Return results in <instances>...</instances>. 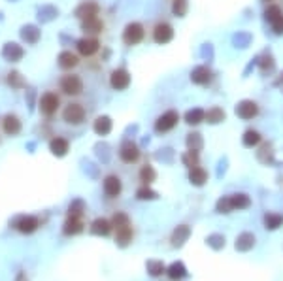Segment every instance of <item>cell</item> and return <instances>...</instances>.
Listing matches in <instances>:
<instances>
[{
  "label": "cell",
  "mask_w": 283,
  "mask_h": 281,
  "mask_svg": "<svg viewBox=\"0 0 283 281\" xmlns=\"http://www.w3.org/2000/svg\"><path fill=\"white\" fill-rule=\"evenodd\" d=\"M83 79L79 77V74H65L59 79V91L65 96L75 98L79 94H83Z\"/></svg>",
  "instance_id": "obj_1"
},
{
  "label": "cell",
  "mask_w": 283,
  "mask_h": 281,
  "mask_svg": "<svg viewBox=\"0 0 283 281\" xmlns=\"http://www.w3.org/2000/svg\"><path fill=\"white\" fill-rule=\"evenodd\" d=\"M61 106H63L61 94L57 93V91H46V93L40 96V100H38V110L46 117H53L61 110Z\"/></svg>",
  "instance_id": "obj_2"
},
{
  "label": "cell",
  "mask_w": 283,
  "mask_h": 281,
  "mask_svg": "<svg viewBox=\"0 0 283 281\" xmlns=\"http://www.w3.org/2000/svg\"><path fill=\"white\" fill-rule=\"evenodd\" d=\"M85 117H87V110H85L83 104L70 102L63 108V121H65L66 125L77 127V125H81V123L85 121Z\"/></svg>",
  "instance_id": "obj_3"
},
{
  "label": "cell",
  "mask_w": 283,
  "mask_h": 281,
  "mask_svg": "<svg viewBox=\"0 0 283 281\" xmlns=\"http://www.w3.org/2000/svg\"><path fill=\"white\" fill-rule=\"evenodd\" d=\"M145 38V28L142 23H129L123 30V42L127 46H138Z\"/></svg>",
  "instance_id": "obj_4"
},
{
  "label": "cell",
  "mask_w": 283,
  "mask_h": 281,
  "mask_svg": "<svg viewBox=\"0 0 283 281\" xmlns=\"http://www.w3.org/2000/svg\"><path fill=\"white\" fill-rule=\"evenodd\" d=\"M151 36H153V42L155 44H159V46H164V44H168L172 42V38H174V27L166 23V21H159L153 30H151Z\"/></svg>",
  "instance_id": "obj_5"
},
{
  "label": "cell",
  "mask_w": 283,
  "mask_h": 281,
  "mask_svg": "<svg viewBox=\"0 0 283 281\" xmlns=\"http://www.w3.org/2000/svg\"><path fill=\"white\" fill-rule=\"evenodd\" d=\"M75 47H77V53L81 57L91 59V57H94L98 51H100V42H98L94 36H85V38H81V40H77Z\"/></svg>",
  "instance_id": "obj_6"
},
{
  "label": "cell",
  "mask_w": 283,
  "mask_h": 281,
  "mask_svg": "<svg viewBox=\"0 0 283 281\" xmlns=\"http://www.w3.org/2000/svg\"><path fill=\"white\" fill-rule=\"evenodd\" d=\"M110 85L113 91H125L131 85V74L125 68H115L110 74Z\"/></svg>",
  "instance_id": "obj_7"
},
{
  "label": "cell",
  "mask_w": 283,
  "mask_h": 281,
  "mask_svg": "<svg viewBox=\"0 0 283 281\" xmlns=\"http://www.w3.org/2000/svg\"><path fill=\"white\" fill-rule=\"evenodd\" d=\"M178 121H179L178 112L168 110V112H164L162 115L157 117V121H155V131L157 132H168L178 125Z\"/></svg>",
  "instance_id": "obj_8"
},
{
  "label": "cell",
  "mask_w": 283,
  "mask_h": 281,
  "mask_svg": "<svg viewBox=\"0 0 283 281\" xmlns=\"http://www.w3.org/2000/svg\"><path fill=\"white\" fill-rule=\"evenodd\" d=\"M121 191H123V183L121 179H119V176L110 174V176L104 178V193H106L108 198H117L121 195Z\"/></svg>",
  "instance_id": "obj_9"
},
{
  "label": "cell",
  "mask_w": 283,
  "mask_h": 281,
  "mask_svg": "<svg viewBox=\"0 0 283 281\" xmlns=\"http://www.w3.org/2000/svg\"><path fill=\"white\" fill-rule=\"evenodd\" d=\"M119 157H121L123 162L134 164L136 160L140 159V149H138V145L134 141H125L121 145V149H119Z\"/></svg>",
  "instance_id": "obj_10"
},
{
  "label": "cell",
  "mask_w": 283,
  "mask_h": 281,
  "mask_svg": "<svg viewBox=\"0 0 283 281\" xmlns=\"http://www.w3.org/2000/svg\"><path fill=\"white\" fill-rule=\"evenodd\" d=\"M266 19L270 21L276 34H283V11L280 6H270L266 9Z\"/></svg>",
  "instance_id": "obj_11"
},
{
  "label": "cell",
  "mask_w": 283,
  "mask_h": 281,
  "mask_svg": "<svg viewBox=\"0 0 283 281\" xmlns=\"http://www.w3.org/2000/svg\"><path fill=\"white\" fill-rule=\"evenodd\" d=\"M2 131H4V134H8V136H17L19 132H21V119H19L15 113L4 115V119H2Z\"/></svg>",
  "instance_id": "obj_12"
},
{
  "label": "cell",
  "mask_w": 283,
  "mask_h": 281,
  "mask_svg": "<svg viewBox=\"0 0 283 281\" xmlns=\"http://www.w3.org/2000/svg\"><path fill=\"white\" fill-rule=\"evenodd\" d=\"M257 113H259V106H257L253 100H244V102H240L236 106V115L245 119V121L253 119Z\"/></svg>",
  "instance_id": "obj_13"
},
{
  "label": "cell",
  "mask_w": 283,
  "mask_h": 281,
  "mask_svg": "<svg viewBox=\"0 0 283 281\" xmlns=\"http://www.w3.org/2000/svg\"><path fill=\"white\" fill-rule=\"evenodd\" d=\"M38 226H40V223H38L36 217L32 215L19 217L17 221H15V228H17L19 232H23V234H32Z\"/></svg>",
  "instance_id": "obj_14"
},
{
  "label": "cell",
  "mask_w": 283,
  "mask_h": 281,
  "mask_svg": "<svg viewBox=\"0 0 283 281\" xmlns=\"http://www.w3.org/2000/svg\"><path fill=\"white\" fill-rule=\"evenodd\" d=\"M57 65L63 70H72V68L79 65V57L72 53V51H61V55L57 59Z\"/></svg>",
  "instance_id": "obj_15"
},
{
  "label": "cell",
  "mask_w": 283,
  "mask_h": 281,
  "mask_svg": "<svg viewBox=\"0 0 283 281\" xmlns=\"http://www.w3.org/2000/svg\"><path fill=\"white\" fill-rule=\"evenodd\" d=\"M81 28L85 34H100L104 30V21L98 15L96 17H89L81 21Z\"/></svg>",
  "instance_id": "obj_16"
},
{
  "label": "cell",
  "mask_w": 283,
  "mask_h": 281,
  "mask_svg": "<svg viewBox=\"0 0 283 281\" xmlns=\"http://www.w3.org/2000/svg\"><path fill=\"white\" fill-rule=\"evenodd\" d=\"M131 240H132V226H131V223L121 225V226H115V242L121 245V247H127Z\"/></svg>",
  "instance_id": "obj_17"
},
{
  "label": "cell",
  "mask_w": 283,
  "mask_h": 281,
  "mask_svg": "<svg viewBox=\"0 0 283 281\" xmlns=\"http://www.w3.org/2000/svg\"><path fill=\"white\" fill-rule=\"evenodd\" d=\"M68 147H70L68 140L61 138V136H57V138H53V140L49 141V151L53 155H57V157H65L66 153H68Z\"/></svg>",
  "instance_id": "obj_18"
},
{
  "label": "cell",
  "mask_w": 283,
  "mask_h": 281,
  "mask_svg": "<svg viewBox=\"0 0 283 281\" xmlns=\"http://www.w3.org/2000/svg\"><path fill=\"white\" fill-rule=\"evenodd\" d=\"M98 4H94V2H85V4H81L79 8L75 9V15L81 19H89V17H96L98 15Z\"/></svg>",
  "instance_id": "obj_19"
},
{
  "label": "cell",
  "mask_w": 283,
  "mask_h": 281,
  "mask_svg": "<svg viewBox=\"0 0 283 281\" xmlns=\"http://www.w3.org/2000/svg\"><path fill=\"white\" fill-rule=\"evenodd\" d=\"M63 230H65L66 236L79 234V232L83 230V221H81V217H68Z\"/></svg>",
  "instance_id": "obj_20"
},
{
  "label": "cell",
  "mask_w": 283,
  "mask_h": 281,
  "mask_svg": "<svg viewBox=\"0 0 283 281\" xmlns=\"http://www.w3.org/2000/svg\"><path fill=\"white\" fill-rule=\"evenodd\" d=\"M191 79H193V83L206 85L208 81L212 79V72L208 70L206 66H198V68H195V70L191 72Z\"/></svg>",
  "instance_id": "obj_21"
},
{
  "label": "cell",
  "mask_w": 283,
  "mask_h": 281,
  "mask_svg": "<svg viewBox=\"0 0 283 281\" xmlns=\"http://www.w3.org/2000/svg\"><path fill=\"white\" fill-rule=\"evenodd\" d=\"M93 129H94L96 134L106 136V134H110V132H112V119H110L108 115H100V117H96Z\"/></svg>",
  "instance_id": "obj_22"
},
{
  "label": "cell",
  "mask_w": 283,
  "mask_h": 281,
  "mask_svg": "<svg viewBox=\"0 0 283 281\" xmlns=\"http://www.w3.org/2000/svg\"><path fill=\"white\" fill-rule=\"evenodd\" d=\"M112 230V223L108 219H94L91 225V232L96 236H108Z\"/></svg>",
  "instance_id": "obj_23"
},
{
  "label": "cell",
  "mask_w": 283,
  "mask_h": 281,
  "mask_svg": "<svg viewBox=\"0 0 283 281\" xmlns=\"http://www.w3.org/2000/svg\"><path fill=\"white\" fill-rule=\"evenodd\" d=\"M189 179H191V183L193 185H204L208 179V174L204 168H200V166H195V168H191V172H189Z\"/></svg>",
  "instance_id": "obj_24"
},
{
  "label": "cell",
  "mask_w": 283,
  "mask_h": 281,
  "mask_svg": "<svg viewBox=\"0 0 283 281\" xmlns=\"http://www.w3.org/2000/svg\"><path fill=\"white\" fill-rule=\"evenodd\" d=\"M166 274H168V278H172V280H181V278L187 276V270H185V266L181 263H174L168 266Z\"/></svg>",
  "instance_id": "obj_25"
},
{
  "label": "cell",
  "mask_w": 283,
  "mask_h": 281,
  "mask_svg": "<svg viewBox=\"0 0 283 281\" xmlns=\"http://www.w3.org/2000/svg\"><path fill=\"white\" fill-rule=\"evenodd\" d=\"M251 204V200L247 195H232L230 197V206L232 210H245V208H249Z\"/></svg>",
  "instance_id": "obj_26"
},
{
  "label": "cell",
  "mask_w": 283,
  "mask_h": 281,
  "mask_svg": "<svg viewBox=\"0 0 283 281\" xmlns=\"http://www.w3.org/2000/svg\"><path fill=\"white\" fill-rule=\"evenodd\" d=\"M4 57H8L9 61H19L23 57V49L17 44H8L4 47Z\"/></svg>",
  "instance_id": "obj_27"
},
{
  "label": "cell",
  "mask_w": 283,
  "mask_h": 281,
  "mask_svg": "<svg viewBox=\"0 0 283 281\" xmlns=\"http://www.w3.org/2000/svg\"><path fill=\"white\" fill-rule=\"evenodd\" d=\"M208 123H212V125H215V123H221L225 119V112L221 110V108H212V110H208L206 112V117H204Z\"/></svg>",
  "instance_id": "obj_28"
},
{
  "label": "cell",
  "mask_w": 283,
  "mask_h": 281,
  "mask_svg": "<svg viewBox=\"0 0 283 281\" xmlns=\"http://www.w3.org/2000/svg\"><path fill=\"white\" fill-rule=\"evenodd\" d=\"M204 117H206V113L202 112V110H198V108L189 110V112L185 113V121H187L189 125H198L200 121H204Z\"/></svg>",
  "instance_id": "obj_29"
},
{
  "label": "cell",
  "mask_w": 283,
  "mask_h": 281,
  "mask_svg": "<svg viewBox=\"0 0 283 281\" xmlns=\"http://www.w3.org/2000/svg\"><path fill=\"white\" fill-rule=\"evenodd\" d=\"M155 178H157V174H155L153 166H149V164L142 166V170H140V181H143L145 185H149V183H153V181H155Z\"/></svg>",
  "instance_id": "obj_30"
},
{
  "label": "cell",
  "mask_w": 283,
  "mask_h": 281,
  "mask_svg": "<svg viewBox=\"0 0 283 281\" xmlns=\"http://www.w3.org/2000/svg\"><path fill=\"white\" fill-rule=\"evenodd\" d=\"M187 0H174L172 2V13L176 15V17H183L185 13H187Z\"/></svg>",
  "instance_id": "obj_31"
},
{
  "label": "cell",
  "mask_w": 283,
  "mask_h": 281,
  "mask_svg": "<svg viewBox=\"0 0 283 281\" xmlns=\"http://www.w3.org/2000/svg\"><path fill=\"white\" fill-rule=\"evenodd\" d=\"M261 141V134L257 131H245L244 134V145L245 147H253Z\"/></svg>",
  "instance_id": "obj_32"
},
{
  "label": "cell",
  "mask_w": 283,
  "mask_h": 281,
  "mask_svg": "<svg viewBox=\"0 0 283 281\" xmlns=\"http://www.w3.org/2000/svg\"><path fill=\"white\" fill-rule=\"evenodd\" d=\"M264 223H266V228H278V226L283 223L282 215H274V213H268L264 217Z\"/></svg>",
  "instance_id": "obj_33"
},
{
  "label": "cell",
  "mask_w": 283,
  "mask_h": 281,
  "mask_svg": "<svg viewBox=\"0 0 283 281\" xmlns=\"http://www.w3.org/2000/svg\"><path fill=\"white\" fill-rule=\"evenodd\" d=\"M189 236V228L187 226H178V230L174 232V244L176 245H181L183 244V240Z\"/></svg>",
  "instance_id": "obj_34"
},
{
  "label": "cell",
  "mask_w": 283,
  "mask_h": 281,
  "mask_svg": "<svg viewBox=\"0 0 283 281\" xmlns=\"http://www.w3.org/2000/svg\"><path fill=\"white\" fill-rule=\"evenodd\" d=\"M136 197L140 198V200H155V198L159 197L155 191H151V189H147V187H142V189H138V193H136Z\"/></svg>",
  "instance_id": "obj_35"
},
{
  "label": "cell",
  "mask_w": 283,
  "mask_h": 281,
  "mask_svg": "<svg viewBox=\"0 0 283 281\" xmlns=\"http://www.w3.org/2000/svg\"><path fill=\"white\" fill-rule=\"evenodd\" d=\"M197 160H198V157H197V151H193V149H189V151H187V155L183 157V162L187 164L189 168H195V166H198V164H197Z\"/></svg>",
  "instance_id": "obj_36"
},
{
  "label": "cell",
  "mask_w": 283,
  "mask_h": 281,
  "mask_svg": "<svg viewBox=\"0 0 283 281\" xmlns=\"http://www.w3.org/2000/svg\"><path fill=\"white\" fill-rule=\"evenodd\" d=\"M83 215V204L81 202H74L70 210H68V217H81Z\"/></svg>",
  "instance_id": "obj_37"
},
{
  "label": "cell",
  "mask_w": 283,
  "mask_h": 281,
  "mask_svg": "<svg viewBox=\"0 0 283 281\" xmlns=\"http://www.w3.org/2000/svg\"><path fill=\"white\" fill-rule=\"evenodd\" d=\"M147 272L151 276H160L164 272V266H162V263H147Z\"/></svg>",
  "instance_id": "obj_38"
},
{
  "label": "cell",
  "mask_w": 283,
  "mask_h": 281,
  "mask_svg": "<svg viewBox=\"0 0 283 281\" xmlns=\"http://www.w3.org/2000/svg\"><path fill=\"white\" fill-rule=\"evenodd\" d=\"M8 83L11 85V87H21V85H25V79L21 77V74H17V72H13V74H9Z\"/></svg>",
  "instance_id": "obj_39"
},
{
  "label": "cell",
  "mask_w": 283,
  "mask_h": 281,
  "mask_svg": "<svg viewBox=\"0 0 283 281\" xmlns=\"http://www.w3.org/2000/svg\"><path fill=\"white\" fill-rule=\"evenodd\" d=\"M217 208H219L221 211H228V210H232V206H230V198H225V200H221V202L217 204Z\"/></svg>",
  "instance_id": "obj_40"
}]
</instances>
